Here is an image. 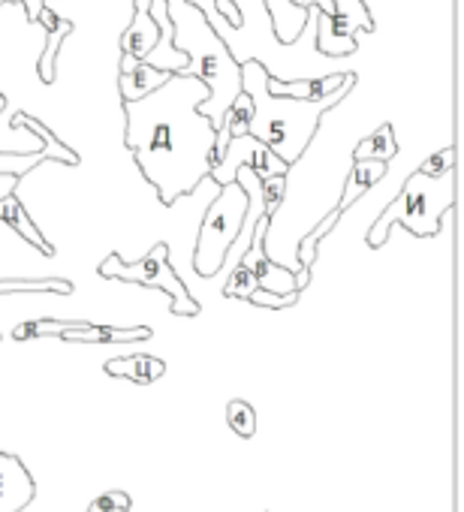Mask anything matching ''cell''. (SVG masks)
<instances>
[{"instance_id":"26","label":"cell","mask_w":464,"mask_h":512,"mask_svg":"<svg viewBox=\"0 0 464 512\" xmlns=\"http://www.w3.org/2000/svg\"><path fill=\"white\" fill-rule=\"evenodd\" d=\"M455 169V148L449 145V148H443V151H437V154H431L422 166H419V172L422 175H431V178H440V175H446V172H452Z\"/></svg>"},{"instance_id":"16","label":"cell","mask_w":464,"mask_h":512,"mask_svg":"<svg viewBox=\"0 0 464 512\" xmlns=\"http://www.w3.org/2000/svg\"><path fill=\"white\" fill-rule=\"evenodd\" d=\"M106 374L109 377H124V380H133L139 386H148L154 380H160L166 374V365L154 356H124V359H109L106 365Z\"/></svg>"},{"instance_id":"21","label":"cell","mask_w":464,"mask_h":512,"mask_svg":"<svg viewBox=\"0 0 464 512\" xmlns=\"http://www.w3.org/2000/svg\"><path fill=\"white\" fill-rule=\"evenodd\" d=\"M43 160H49L46 151H10V154L0 151V175H16V178H22L25 172H31Z\"/></svg>"},{"instance_id":"24","label":"cell","mask_w":464,"mask_h":512,"mask_svg":"<svg viewBox=\"0 0 464 512\" xmlns=\"http://www.w3.org/2000/svg\"><path fill=\"white\" fill-rule=\"evenodd\" d=\"M284 193H287V175L260 178V196H263V211H266V214H275V211L281 208Z\"/></svg>"},{"instance_id":"1","label":"cell","mask_w":464,"mask_h":512,"mask_svg":"<svg viewBox=\"0 0 464 512\" xmlns=\"http://www.w3.org/2000/svg\"><path fill=\"white\" fill-rule=\"evenodd\" d=\"M205 82L172 73L142 100H124V145L163 205L190 196L211 172L214 124L199 112Z\"/></svg>"},{"instance_id":"9","label":"cell","mask_w":464,"mask_h":512,"mask_svg":"<svg viewBox=\"0 0 464 512\" xmlns=\"http://www.w3.org/2000/svg\"><path fill=\"white\" fill-rule=\"evenodd\" d=\"M37 22L49 31V34H46L43 55H40V64H37V73H40V79H43L46 85H52V82L58 79V49H61V43L73 34V22L55 16L49 4H46V10L40 13Z\"/></svg>"},{"instance_id":"20","label":"cell","mask_w":464,"mask_h":512,"mask_svg":"<svg viewBox=\"0 0 464 512\" xmlns=\"http://www.w3.org/2000/svg\"><path fill=\"white\" fill-rule=\"evenodd\" d=\"M226 422H229V428L236 431L239 437H254L257 434V413H254V407L248 404V401H242V398H236V401H229L226 404Z\"/></svg>"},{"instance_id":"2","label":"cell","mask_w":464,"mask_h":512,"mask_svg":"<svg viewBox=\"0 0 464 512\" xmlns=\"http://www.w3.org/2000/svg\"><path fill=\"white\" fill-rule=\"evenodd\" d=\"M266 79H269V70L257 58L242 64V91H248V97L254 100V115H251L248 133L254 139H260L266 148H272L284 163L296 166V160H302V154L314 142L323 115L329 109H335L356 88V73H347L341 88H335L332 94L317 97V100L269 94Z\"/></svg>"},{"instance_id":"29","label":"cell","mask_w":464,"mask_h":512,"mask_svg":"<svg viewBox=\"0 0 464 512\" xmlns=\"http://www.w3.org/2000/svg\"><path fill=\"white\" fill-rule=\"evenodd\" d=\"M7 4H22V7H25V13H28V19H31V22H37V19H40V13L46 10L49 0H7Z\"/></svg>"},{"instance_id":"30","label":"cell","mask_w":464,"mask_h":512,"mask_svg":"<svg viewBox=\"0 0 464 512\" xmlns=\"http://www.w3.org/2000/svg\"><path fill=\"white\" fill-rule=\"evenodd\" d=\"M16 184H19V178H16V175H0V196L16 193Z\"/></svg>"},{"instance_id":"25","label":"cell","mask_w":464,"mask_h":512,"mask_svg":"<svg viewBox=\"0 0 464 512\" xmlns=\"http://www.w3.org/2000/svg\"><path fill=\"white\" fill-rule=\"evenodd\" d=\"M245 302L257 305V308H272V311H281V308H290L299 302V293H269L263 287H257Z\"/></svg>"},{"instance_id":"3","label":"cell","mask_w":464,"mask_h":512,"mask_svg":"<svg viewBox=\"0 0 464 512\" xmlns=\"http://www.w3.org/2000/svg\"><path fill=\"white\" fill-rule=\"evenodd\" d=\"M166 13L172 22V43L178 52L187 55V67L178 76H193L205 82L208 97L199 103V112L217 130L223 112L242 91V61H236L217 28L193 0H166Z\"/></svg>"},{"instance_id":"13","label":"cell","mask_w":464,"mask_h":512,"mask_svg":"<svg viewBox=\"0 0 464 512\" xmlns=\"http://www.w3.org/2000/svg\"><path fill=\"white\" fill-rule=\"evenodd\" d=\"M61 341L73 344H130V341H148L151 329L136 326V329H112V326H94V323H79L76 329H67L58 335Z\"/></svg>"},{"instance_id":"31","label":"cell","mask_w":464,"mask_h":512,"mask_svg":"<svg viewBox=\"0 0 464 512\" xmlns=\"http://www.w3.org/2000/svg\"><path fill=\"white\" fill-rule=\"evenodd\" d=\"M4 106H7V100H4V94H0V112H4Z\"/></svg>"},{"instance_id":"33","label":"cell","mask_w":464,"mask_h":512,"mask_svg":"<svg viewBox=\"0 0 464 512\" xmlns=\"http://www.w3.org/2000/svg\"><path fill=\"white\" fill-rule=\"evenodd\" d=\"M4 4H7V0H0V7H4Z\"/></svg>"},{"instance_id":"11","label":"cell","mask_w":464,"mask_h":512,"mask_svg":"<svg viewBox=\"0 0 464 512\" xmlns=\"http://www.w3.org/2000/svg\"><path fill=\"white\" fill-rule=\"evenodd\" d=\"M347 79V73H332V76H311V79H296V82H287V79H278L269 73L266 79V88L269 94H281V97H296V100H317V97H326L332 94L335 88H341Z\"/></svg>"},{"instance_id":"8","label":"cell","mask_w":464,"mask_h":512,"mask_svg":"<svg viewBox=\"0 0 464 512\" xmlns=\"http://www.w3.org/2000/svg\"><path fill=\"white\" fill-rule=\"evenodd\" d=\"M133 22L121 37V61H145L160 40V25L151 16V0H133Z\"/></svg>"},{"instance_id":"17","label":"cell","mask_w":464,"mask_h":512,"mask_svg":"<svg viewBox=\"0 0 464 512\" xmlns=\"http://www.w3.org/2000/svg\"><path fill=\"white\" fill-rule=\"evenodd\" d=\"M395 154H398L395 130H392V124H380L371 136H365L356 145L353 160H383V163H392Z\"/></svg>"},{"instance_id":"4","label":"cell","mask_w":464,"mask_h":512,"mask_svg":"<svg viewBox=\"0 0 464 512\" xmlns=\"http://www.w3.org/2000/svg\"><path fill=\"white\" fill-rule=\"evenodd\" d=\"M452 172L431 178V175H422L416 169L404 181L398 196L380 211V217L368 229V247H383L389 238V229L395 223L404 226L416 238H434L440 232V217L449 214L455 205V190H452L455 175Z\"/></svg>"},{"instance_id":"22","label":"cell","mask_w":464,"mask_h":512,"mask_svg":"<svg viewBox=\"0 0 464 512\" xmlns=\"http://www.w3.org/2000/svg\"><path fill=\"white\" fill-rule=\"evenodd\" d=\"M79 320H37V323H22L13 329V338L16 341H25V338H43V335H61L67 329H76Z\"/></svg>"},{"instance_id":"14","label":"cell","mask_w":464,"mask_h":512,"mask_svg":"<svg viewBox=\"0 0 464 512\" xmlns=\"http://www.w3.org/2000/svg\"><path fill=\"white\" fill-rule=\"evenodd\" d=\"M386 172H389V163H383V160H353L347 181H344V196L335 208L347 211L359 196H365L374 184H380L386 178Z\"/></svg>"},{"instance_id":"6","label":"cell","mask_w":464,"mask_h":512,"mask_svg":"<svg viewBox=\"0 0 464 512\" xmlns=\"http://www.w3.org/2000/svg\"><path fill=\"white\" fill-rule=\"evenodd\" d=\"M100 275L112 278V281H130V284H142V287H154V290L166 293L169 311L175 317H196L199 314V302L190 296L187 284L169 266V244H163V241L154 244V250L145 253L136 263H124L121 253H109L100 263Z\"/></svg>"},{"instance_id":"32","label":"cell","mask_w":464,"mask_h":512,"mask_svg":"<svg viewBox=\"0 0 464 512\" xmlns=\"http://www.w3.org/2000/svg\"><path fill=\"white\" fill-rule=\"evenodd\" d=\"M115 512H130V509H115Z\"/></svg>"},{"instance_id":"27","label":"cell","mask_w":464,"mask_h":512,"mask_svg":"<svg viewBox=\"0 0 464 512\" xmlns=\"http://www.w3.org/2000/svg\"><path fill=\"white\" fill-rule=\"evenodd\" d=\"M115 509H130V497L124 491H106V494L94 497L88 512H115Z\"/></svg>"},{"instance_id":"15","label":"cell","mask_w":464,"mask_h":512,"mask_svg":"<svg viewBox=\"0 0 464 512\" xmlns=\"http://www.w3.org/2000/svg\"><path fill=\"white\" fill-rule=\"evenodd\" d=\"M0 220H4L10 229H16L25 241H31L40 253L46 256H55V247L46 241V235L37 229V223L31 220V214L25 211V205L19 202L16 193H7V196H0Z\"/></svg>"},{"instance_id":"19","label":"cell","mask_w":464,"mask_h":512,"mask_svg":"<svg viewBox=\"0 0 464 512\" xmlns=\"http://www.w3.org/2000/svg\"><path fill=\"white\" fill-rule=\"evenodd\" d=\"M341 214L344 211H338V208H332L326 217H323V223H317L305 238H302V244H299V269H314V263H317V241L320 238H326L332 229H335V223L341 220Z\"/></svg>"},{"instance_id":"23","label":"cell","mask_w":464,"mask_h":512,"mask_svg":"<svg viewBox=\"0 0 464 512\" xmlns=\"http://www.w3.org/2000/svg\"><path fill=\"white\" fill-rule=\"evenodd\" d=\"M0 293H73L70 281H0Z\"/></svg>"},{"instance_id":"10","label":"cell","mask_w":464,"mask_h":512,"mask_svg":"<svg viewBox=\"0 0 464 512\" xmlns=\"http://www.w3.org/2000/svg\"><path fill=\"white\" fill-rule=\"evenodd\" d=\"M314 40L317 49L329 58H341V55H353L356 52V28L347 19L338 16H326L317 13V28H314Z\"/></svg>"},{"instance_id":"28","label":"cell","mask_w":464,"mask_h":512,"mask_svg":"<svg viewBox=\"0 0 464 512\" xmlns=\"http://www.w3.org/2000/svg\"><path fill=\"white\" fill-rule=\"evenodd\" d=\"M211 4L217 7V13L223 16V22H226L229 28H242V25H245V16H242V10H239L236 0H211Z\"/></svg>"},{"instance_id":"7","label":"cell","mask_w":464,"mask_h":512,"mask_svg":"<svg viewBox=\"0 0 464 512\" xmlns=\"http://www.w3.org/2000/svg\"><path fill=\"white\" fill-rule=\"evenodd\" d=\"M37 494L34 476L28 473V467L10 455L0 452V512H22Z\"/></svg>"},{"instance_id":"18","label":"cell","mask_w":464,"mask_h":512,"mask_svg":"<svg viewBox=\"0 0 464 512\" xmlns=\"http://www.w3.org/2000/svg\"><path fill=\"white\" fill-rule=\"evenodd\" d=\"M13 127H25V130H31L37 139H43V142H46V148H49V160H58V163H64V166H76V163H79V154H76L73 148H67L61 139H55V136H52V130H49V127H43L37 118H31V115L19 112V115L13 118Z\"/></svg>"},{"instance_id":"5","label":"cell","mask_w":464,"mask_h":512,"mask_svg":"<svg viewBox=\"0 0 464 512\" xmlns=\"http://www.w3.org/2000/svg\"><path fill=\"white\" fill-rule=\"evenodd\" d=\"M248 214V190L232 178L220 184V193L211 199V205L202 214L196 250H193V272L199 278H214L223 272L232 244H236L242 223Z\"/></svg>"},{"instance_id":"12","label":"cell","mask_w":464,"mask_h":512,"mask_svg":"<svg viewBox=\"0 0 464 512\" xmlns=\"http://www.w3.org/2000/svg\"><path fill=\"white\" fill-rule=\"evenodd\" d=\"M172 73L166 70H157L145 61H121V76H118V85H121V97L124 100H142L145 94H151L154 88H160Z\"/></svg>"}]
</instances>
